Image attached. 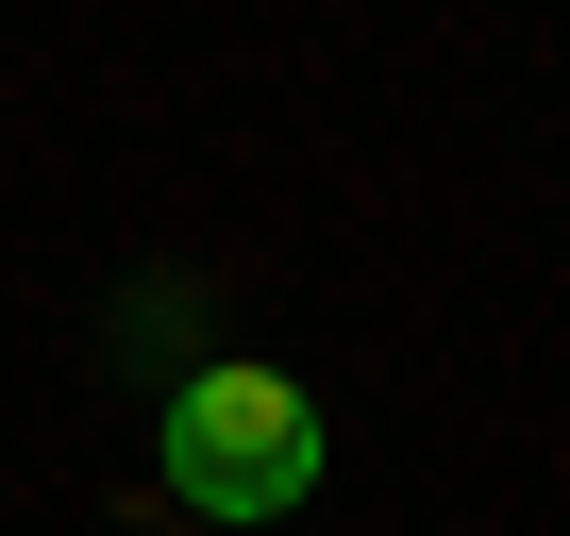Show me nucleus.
I'll list each match as a JSON object with an SVG mask.
<instances>
[{
	"mask_svg": "<svg viewBox=\"0 0 570 536\" xmlns=\"http://www.w3.org/2000/svg\"><path fill=\"white\" fill-rule=\"evenodd\" d=\"M320 486V403L285 386V369H202L185 403H168V503L185 519H285Z\"/></svg>",
	"mask_w": 570,
	"mask_h": 536,
	"instance_id": "1",
	"label": "nucleus"
}]
</instances>
